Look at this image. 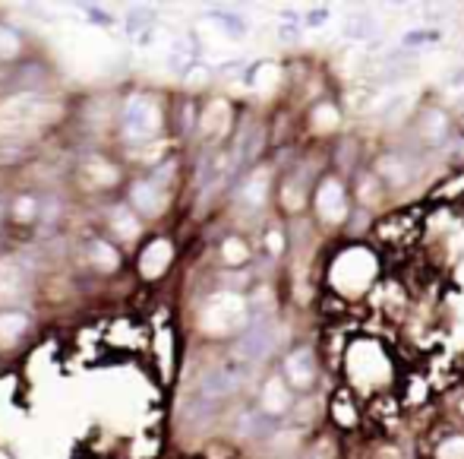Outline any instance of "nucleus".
<instances>
[{"instance_id": "10", "label": "nucleus", "mask_w": 464, "mask_h": 459, "mask_svg": "<svg viewBox=\"0 0 464 459\" xmlns=\"http://www.w3.org/2000/svg\"><path fill=\"white\" fill-rule=\"evenodd\" d=\"M83 178L92 187H110L117 181V168L108 162V158H88L83 165Z\"/></svg>"}, {"instance_id": "4", "label": "nucleus", "mask_w": 464, "mask_h": 459, "mask_svg": "<svg viewBox=\"0 0 464 459\" xmlns=\"http://www.w3.org/2000/svg\"><path fill=\"white\" fill-rule=\"evenodd\" d=\"M240 377H243L240 361H234V364H221V368H215V370H209V374H205V380H202V396H205V399L227 396V393L237 390Z\"/></svg>"}, {"instance_id": "6", "label": "nucleus", "mask_w": 464, "mask_h": 459, "mask_svg": "<svg viewBox=\"0 0 464 459\" xmlns=\"http://www.w3.org/2000/svg\"><path fill=\"white\" fill-rule=\"evenodd\" d=\"M130 206L143 216H158L161 206H165V200L158 196V184H155V181H139V184H133Z\"/></svg>"}, {"instance_id": "3", "label": "nucleus", "mask_w": 464, "mask_h": 459, "mask_svg": "<svg viewBox=\"0 0 464 459\" xmlns=\"http://www.w3.org/2000/svg\"><path fill=\"white\" fill-rule=\"evenodd\" d=\"M269 348H272V326L269 323H256V326H249V330L237 339L234 355H237L240 364H247V361L265 358V355H269Z\"/></svg>"}, {"instance_id": "14", "label": "nucleus", "mask_w": 464, "mask_h": 459, "mask_svg": "<svg viewBox=\"0 0 464 459\" xmlns=\"http://www.w3.org/2000/svg\"><path fill=\"white\" fill-rule=\"evenodd\" d=\"M243 257H247V247H243L237 238H231V241L225 244V260L227 263H243Z\"/></svg>"}, {"instance_id": "12", "label": "nucleus", "mask_w": 464, "mask_h": 459, "mask_svg": "<svg viewBox=\"0 0 464 459\" xmlns=\"http://www.w3.org/2000/svg\"><path fill=\"white\" fill-rule=\"evenodd\" d=\"M19 48H22L19 35L10 26H0V61H13L19 54Z\"/></svg>"}, {"instance_id": "8", "label": "nucleus", "mask_w": 464, "mask_h": 459, "mask_svg": "<svg viewBox=\"0 0 464 459\" xmlns=\"http://www.w3.org/2000/svg\"><path fill=\"white\" fill-rule=\"evenodd\" d=\"M88 263L98 269V273H114V269L120 266V257H117L114 244H108L105 238H95V241L88 244Z\"/></svg>"}, {"instance_id": "11", "label": "nucleus", "mask_w": 464, "mask_h": 459, "mask_svg": "<svg viewBox=\"0 0 464 459\" xmlns=\"http://www.w3.org/2000/svg\"><path fill=\"white\" fill-rule=\"evenodd\" d=\"M108 222H110V228H114V235L123 238V241H133V238L139 235V218L130 213V206H114Z\"/></svg>"}, {"instance_id": "16", "label": "nucleus", "mask_w": 464, "mask_h": 459, "mask_svg": "<svg viewBox=\"0 0 464 459\" xmlns=\"http://www.w3.org/2000/svg\"><path fill=\"white\" fill-rule=\"evenodd\" d=\"M0 218H4V206H0Z\"/></svg>"}, {"instance_id": "9", "label": "nucleus", "mask_w": 464, "mask_h": 459, "mask_svg": "<svg viewBox=\"0 0 464 459\" xmlns=\"http://www.w3.org/2000/svg\"><path fill=\"white\" fill-rule=\"evenodd\" d=\"M26 330H29V317L26 314H19V311H6V314H0V345H16Z\"/></svg>"}, {"instance_id": "5", "label": "nucleus", "mask_w": 464, "mask_h": 459, "mask_svg": "<svg viewBox=\"0 0 464 459\" xmlns=\"http://www.w3.org/2000/svg\"><path fill=\"white\" fill-rule=\"evenodd\" d=\"M26 291V273H22L19 260L4 257L0 260V301H13Z\"/></svg>"}, {"instance_id": "1", "label": "nucleus", "mask_w": 464, "mask_h": 459, "mask_svg": "<svg viewBox=\"0 0 464 459\" xmlns=\"http://www.w3.org/2000/svg\"><path fill=\"white\" fill-rule=\"evenodd\" d=\"M161 130V108L158 101L145 92H136V96L127 99L123 105V140L127 143H145L152 136H158Z\"/></svg>"}, {"instance_id": "7", "label": "nucleus", "mask_w": 464, "mask_h": 459, "mask_svg": "<svg viewBox=\"0 0 464 459\" xmlns=\"http://www.w3.org/2000/svg\"><path fill=\"white\" fill-rule=\"evenodd\" d=\"M171 263V244L167 241H155L145 247L143 253V276L145 279H152V276H161Z\"/></svg>"}, {"instance_id": "15", "label": "nucleus", "mask_w": 464, "mask_h": 459, "mask_svg": "<svg viewBox=\"0 0 464 459\" xmlns=\"http://www.w3.org/2000/svg\"><path fill=\"white\" fill-rule=\"evenodd\" d=\"M430 39H436V35L433 32H411L404 41H408V45H417V41H430Z\"/></svg>"}, {"instance_id": "13", "label": "nucleus", "mask_w": 464, "mask_h": 459, "mask_svg": "<svg viewBox=\"0 0 464 459\" xmlns=\"http://www.w3.org/2000/svg\"><path fill=\"white\" fill-rule=\"evenodd\" d=\"M13 216H16L19 222H35V218H38V203H35L32 196H19L16 206H13Z\"/></svg>"}, {"instance_id": "2", "label": "nucleus", "mask_w": 464, "mask_h": 459, "mask_svg": "<svg viewBox=\"0 0 464 459\" xmlns=\"http://www.w3.org/2000/svg\"><path fill=\"white\" fill-rule=\"evenodd\" d=\"M243 320V301L237 295H215L202 311V330L227 333Z\"/></svg>"}]
</instances>
